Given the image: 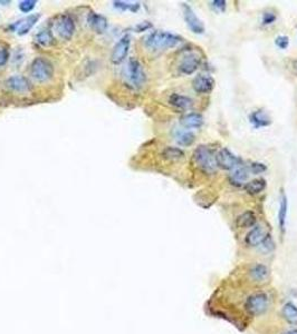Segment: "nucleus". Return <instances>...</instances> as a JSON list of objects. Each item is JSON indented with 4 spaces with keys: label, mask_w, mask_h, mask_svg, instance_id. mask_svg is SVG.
Segmentation results:
<instances>
[{
    "label": "nucleus",
    "mask_w": 297,
    "mask_h": 334,
    "mask_svg": "<svg viewBox=\"0 0 297 334\" xmlns=\"http://www.w3.org/2000/svg\"><path fill=\"white\" fill-rule=\"evenodd\" d=\"M181 41V37L176 34L164 30H155L146 37L144 44L146 48L151 50H166L178 46Z\"/></svg>",
    "instance_id": "1"
},
{
    "label": "nucleus",
    "mask_w": 297,
    "mask_h": 334,
    "mask_svg": "<svg viewBox=\"0 0 297 334\" xmlns=\"http://www.w3.org/2000/svg\"><path fill=\"white\" fill-rule=\"evenodd\" d=\"M193 162L201 172L205 174H214L217 169L215 154L209 147L200 145L193 152Z\"/></svg>",
    "instance_id": "2"
},
{
    "label": "nucleus",
    "mask_w": 297,
    "mask_h": 334,
    "mask_svg": "<svg viewBox=\"0 0 297 334\" xmlns=\"http://www.w3.org/2000/svg\"><path fill=\"white\" fill-rule=\"evenodd\" d=\"M124 75L127 82L135 88L142 87L146 81V75L144 70H143L142 63L135 58H130L129 61H127Z\"/></svg>",
    "instance_id": "3"
},
{
    "label": "nucleus",
    "mask_w": 297,
    "mask_h": 334,
    "mask_svg": "<svg viewBox=\"0 0 297 334\" xmlns=\"http://www.w3.org/2000/svg\"><path fill=\"white\" fill-rule=\"evenodd\" d=\"M30 74L37 82L44 83V82L49 81V79L53 77V74H54V68H53L51 61L45 59V58L38 57V58H36L33 62H31Z\"/></svg>",
    "instance_id": "4"
},
{
    "label": "nucleus",
    "mask_w": 297,
    "mask_h": 334,
    "mask_svg": "<svg viewBox=\"0 0 297 334\" xmlns=\"http://www.w3.org/2000/svg\"><path fill=\"white\" fill-rule=\"evenodd\" d=\"M268 296L263 292H257L252 294L246 301V311L253 316H258L264 314L268 309Z\"/></svg>",
    "instance_id": "5"
},
{
    "label": "nucleus",
    "mask_w": 297,
    "mask_h": 334,
    "mask_svg": "<svg viewBox=\"0 0 297 334\" xmlns=\"http://www.w3.org/2000/svg\"><path fill=\"white\" fill-rule=\"evenodd\" d=\"M216 157V164L217 167H220L225 171H232L238 165L241 164V160L238 156H236L227 147L221 148L215 155Z\"/></svg>",
    "instance_id": "6"
},
{
    "label": "nucleus",
    "mask_w": 297,
    "mask_h": 334,
    "mask_svg": "<svg viewBox=\"0 0 297 334\" xmlns=\"http://www.w3.org/2000/svg\"><path fill=\"white\" fill-rule=\"evenodd\" d=\"M182 10H183V18H184L185 24H187V26H188V28L192 31L193 34H197V35L205 34L206 28H205L203 20L198 17L197 14H195V12L192 9V7H191L190 5L183 3Z\"/></svg>",
    "instance_id": "7"
},
{
    "label": "nucleus",
    "mask_w": 297,
    "mask_h": 334,
    "mask_svg": "<svg viewBox=\"0 0 297 334\" xmlns=\"http://www.w3.org/2000/svg\"><path fill=\"white\" fill-rule=\"evenodd\" d=\"M130 45L131 40L129 36L122 37V38L116 42V45L112 50V55H111V61H112V63H114V65H120V63L125 60L127 54H129Z\"/></svg>",
    "instance_id": "8"
},
{
    "label": "nucleus",
    "mask_w": 297,
    "mask_h": 334,
    "mask_svg": "<svg viewBox=\"0 0 297 334\" xmlns=\"http://www.w3.org/2000/svg\"><path fill=\"white\" fill-rule=\"evenodd\" d=\"M56 31L63 39L70 40L72 38L75 31V23L70 15L61 16L56 24Z\"/></svg>",
    "instance_id": "9"
},
{
    "label": "nucleus",
    "mask_w": 297,
    "mask_h": 334,
    "mask_svg": "<svg viewBox=\"0 0 297 334\" xmlns=\"http://www.w3.org/2000/svg\"><path fill=\"white\" fill-rule=\"evenodd\" d=\"M200 62L201 58L198 54H195V52H189V54L182 58L181 62H180L179 72L183 74V75H192V74L198 71V68L200 67Z\"/></svg>",
    "instance_id": "10"
},
{
    "label": "nucleus",
    "mask_w": 297,
    "mask_h": 334,
    "mask_svg": "<svg viewBox=\"0 0 297 334\" xmlns=\"http://www.w3.org/2000/svg\"><path fill=\"white\" fill-rule=\"evenodd\" d=\"M251 176L249 167L240 164L236 168H233L229 175V182L233 186L240 187L248 183V178Z\"/></svg>",
    "instance_id": "11"
},
{
    "label": "nucleus",
    "mask_w": 297,
    "mask_h": 334,
    "mask_svg": "<svg viewBox=\"0 0 297 334\" xmlns=\"http://www.w3.org/2000/svg\"><path fill=\"white\" fill-rule=\"evenodd\" d=\"M192 87L198 94H209L215 88V79L210 75L200 74L192 81Z\"/></svg>",
    "instance_id": "12"
},
{
    "label": "nucleus",
    "mask_w": 297,
    "mask_h": 334,
    "mask_svg": "<svg viewBox=\"0 0 297 334\" xmlns=\"http://www.w3.org/2000/svg\"><path fill=\"white\" fill-rule=\"evenodd\" d=\"M267 235L268 233L263 225H255L254 227H252V230L248 232L245 241L248 246L257 247L261 245L262 242L267 237Z\"/></svg>",
    "instance_id": "13"
},
{
    "label": "nucleus",
    "mask_w": 297,
    "mask_h": 334,
    "mask_svg": "<svg viewBox=\"0 0 297 334\" xmlns=\"http://www.w3.org/2000/svg\"><path fill=\"white\" fill-rule=\"evenodd\" d=\"M6 85L9 89L16 93H28L31 89L28 79L21 75L10 76L6 81Z\"/></svg>",
    "instance_id": "14"
},
{
    "label": "nucleus",
    "mask_w": 297,
    "mask_h": 334,
    "mask_svg": "<svg viewBox=\"0 0 297 334\" xmlns=\"http://www.w3.org/2000/svg\"><path fill=\"white\" fill-rule=\"evenodd\" d=\"M248 119L249 123L253 125L255 129L264 128V127H268L272 124V119H270L269 116L262 109L252 111L248 116Z\"/></svg>",
    "instance_id": "15"
},
{
    "label": "nucleus",
    "mask_w": 297,
    "mask_h": 334,
    "mask_svg": "<svg viewBox=\"0 0 297 334\" xmlns=\"http://www.w3.org/2000/svg\"><path fill=\"white\" fill-rule=\"evenodd\" d=\"M180 125L185 129H198L204 125V117L199 113H188L180 118Z\"/></svg>",
    "instance_id": "16"
},
{
    "label": "nucleus",
    "mask_w": 297,
    "mask_h": 334,
    "mask_svg": "<svg viewBox=\"0 0 297 334\" xmlns=\"http://www.w3.org/2000/svg\"><path fill=\"white\" fill-rule=\"evenodd\" d=\"M288 215V198L286 194L283 192L279 198V209H278V225L280 232L285 233L286 231V223H287Z\"/></svg>",
    "instance_id": "17"
},
{
    "label": "nucleus",
    "mask_w": 297,
    "mask_h": 334,
    "mask_svg": "<svg viewBox=\"0 0 297 334\" xmlns=\"http://www.w3.org/2000/svg\"><path fill=\"white\" fill-rule=\"evenodd\" d=\"M87 21L95 33L103 34L105 33V30L108 29V20H106L104 16L100 14L91 13L88 15Z\"/></svg>",
    "instance_id": "18"
},
{
    "label": "nucleus",
    "mask_w": 297,
    "mask_h": 334,
    "mask_svg": "<svg viewBox=\"0 0 297 334\" xmlns=\"http://www.w3.org/2000/svg\"><path fill=\"white\" fill-rule=\"evenodd\" d=\"M169 104L173 106L174 108H178L181 110H188L191 106L193 105V100L190 97L185 96V95L174 93L169 97Z\"/></svg>",
    "instance_id": "19"
},
{
    "label": "nucleus",
    "mask_w": 297,
    "mask_h": 334,
    "mask_svg": "<svg viewBox=\"0 0 297 334\" xmlns=\"http://www.w3.org/2000/svg\"><path fill=\"white\" fill-rule=\"evenodd\" d=\"M249 277L255 282H264L268 280L270 272L266 265L264 264H255L254 266L249 270Z\"/></svg>",
    "instance_id": "20"
},
{
    "label": "nucleus",
    "mask_w": 297,
    "mask_h": 334,
    "mask_svg": "<svg viewBox=\"0 0 297 334\" xmlns=\"http://www.w3.org/2000/svg\"><path fill=\"white\" fill-rule=\"evenodd\" d=\"M257 217L253 211H246L236 219V225L239 229H248L256 225Z\"/></svg>",
    "instance_id": "21"
},
{
    "label": "nucleus",
    "mask_w": 297,
    "mask_h": 334,
    "mask_svg": "<svg viewBox=\"0 0 297 334\" xmlns=\"http://www.w3.org/2000/svg\"><path fill=\"white\" fill-rule=\"evenodd\" d=\"M38 18H39L38 15H30L27 18L18 21V24L15 25L16 27H17V29H16L17 34L20 36L27 34L28 31L34 27L35 24L37 23V20H38Z\"/></svg>",
    "instance_id": "22"
},
{
    "label": "nucleus",
    "mask_w": 297,
    "mask_h": 334,
    "mask_svg": "<svg viewBox=\"0 0 297 334\" xmlns=\"http://www.w3.org/2000/svg\"><path fill=\"white\" fill-rule=\"evenodd\" d=\"M245 190L249 195H258L264 192L267 187V182L264 178H256L253 181L248 182L245 186Z\"/></svg>",
    "instance_id": "23"
},
{
    "label": "nucleus",
    "mask_w": 297,
    "mask_h": 334,
    "mask_svg": "<svg viewBox=\"0 0 297 334\" xmlns=\"http://www.w3.org/2000/svg\"><path fill=\"white\" fill-rule=\"evenodd\" d=\"M162 157L167 161H179L184 157V152L179 147L167 146L162 151Z\"/></svg>",
    "instance_id": "24"
},
{
    "label": "nucleus",
    "mask_w": 297,
    "mask_h": 334,
    "mask_svg": "<svg viewBox=\"0 0 297 334\" xmlns=\"http://www.w3.org/2000/svg\"><path fill=\"white\" fill-rule=\"evenodd\" d=\"M282 315L290 324H297V306L294 303H286L282 310Z\"/></svg>",
    "instance_id": "25"
},
{
    "label": "nucleus",
    "mask_w": 297,
    "mask_h": 334,
    "mask_svg": "<svg viewBox=\"0 0 297 334\" xmlns=\"http://www.w3.org/2000/svg\"><path fill=\"white\" fill-rule=\"evenodd\" d=\"M176 141L180 146L188 147L192 145L195 142V135L190 130H182L179 131L176 135Z\"/></svg>",
    "instance_id": "26"
},
{
    "label": "nucleus",
    "mask_w": 297,
    "mask_h": 334,
    "mask_svg": "<svg viewBox=\"0 0 297 334\" xmlns=\"http://www.w3.org/2000/svg\"><path fill=\"white\" fill-rule=\"evenodd\" d=\"M36 40L39 45L44 47H49L54 44V37H53L49 30H41L36 36Z\"/></svg>",
    "instance_id": "27"
},
{
    "label": "nucleus",
    "mask_w": 297,
    "mask_h": 334,
    "mask_svg": "<svg viewBox=\"0 0 297 334\" xmlns=\"http://www.w3.org/2000/svg\"><path fill=\"white\" fill-rule=\"evenodd\" d=\"M113 5L115 8H118L122 12H126V10H130V12H137L140 9V4L139 3H127V2H113Z\"/></svg>",
    "instance_id": "28"
},
{
    "label": "nucleus",
    "mask_w": 297,
    "mask_h": 334,
    "mask_svg": "<svg viewBox=\"0 0 297 334\" xmlns=\"http://www.w3.org/2000/svg\"><path fill=\"white\" fill-rule=\"evenodd\" d=\"M248 167H249V171H251V174H253V175H258V174H262L267 171V166L265 165V164L259 163V162H254Z\"/></svg>",
    "instance_id": "29"
},
{
    "label": "nucleus",
    "mask_w": 297,
    "mask_h": 334,
    "mask_svg": "<svg viewBox=\"0 0 297 334\" xmlns=\"http://www.w3.org/2000/svg\"><path fill=\"white\" fill-rule=\"evenodd\" d=\"M36 2L35 0H24V2H21L19 4V9L20 12H23L25 14H27L29 12H31L36 6Z\"/></svg>",
    "instance_id": "30"
},
{
    "label": "nucleus",
    "mask_w": 297,
    "mask_h": 334,
    "mask_svg": "<svg viewBox=\"0 0 297 334\" xmlns=\"http://www.w3.org/2000/svg\"><path fill=\"white\" fill-rule=\"evenodd\" d=\"M259 247H261V251H263L265 253H268V252H270V251L273 250V248H274V243H273L272 237H270L269 234L262 242V244H261V245H259Z\"/></svg>",
    "instance_id": "31"
},
{
    "label": "nucleus",
    "mask_w": 297,
    "mask_h": 334,
    "mask_svg": "<svg viewBox=\"0 0 297 334\" xmlns=\"http://www.w3.org/2000/svg\"><path fill=\"white\" fill-rule=\"evenodd\" d=\"M276 19H277V16H276L274 13L272 12H266L263 14V17H262V25L264 26H268V25H272L273 23H275Z\"/></svg>",
    "instance_id": "32"
},
{
    "label": "nucleus",
    "mask_w": 297,
    "mask_h": 334,
    "mask_svg": "<svg viewBox=\"0 0 297 334\" xmlns=\"http://www.w3.org/2000/svg\"><path fill=\"white\" fill-rule=\"evenodd\" d=\"M275 45L278 47L279 49H286L289 46V38L287 36H278L275 39Z\"/></svg>",
    "instance_id": "33"
},
{
    "label": "nucleus",
    "mask_w": 297,
    "mask_h": 334,
    "mask_svg": "<svg viewBox=\"0 0 297 334\" xmlns=\"http://www.w3.org/2000/svg\"><path fill=\"white\" fill-rule=\"evenodd\" d=\"M211 7L215 8L216 10H220V12H225L227 7V3L225 0H214L210 3Z\"/></svg>",
    "instance_id": "34"
},
{
    "label": "nucleus",
    "mask_w": 297,
    "mask_h": 334,
    "mask_svg": "<svg viewBox=\"0 0 297 334\" xmlns=\"http://www.w3.org/2000/svg\"><path fill=\"white\" fill-rule=\"evenodd\" d=\"M9 58V52L6 48H0V68L6 65Z\"/></svg>",
    "instance_id": "35"
},
{
    "label": "nucleus",
    "mask_w": 297,
    "mask_h": 334,
    "mask_svg": "<svg viewBox=\"0 0 297 334\" xmlns=\"http://www.w3.org/2000/svg\"><path fill=\"white\" fill-rule=\"evenodd\" d=\"M151 27H152V25H151V24H148L147 21H145V23H142V24H140V25H137V26H136V30L140 33V31H145V30H147V29H150Z\"/></svg>",
    "instance_id": "36"
},
{
    "label": "nucleus",
    "mask_w": 297,
    "mask_h": 334,
    "mask_svg": "<svg viewBox=\"0 0 297 334\" xmlns=\"http://www.w3.org/2000/svg\"><path fill=\"white\" fill-rule=\"evenodd\" d=\"M283 334H297V330H290V331H287V332H285Z\"/></svg>",
    "instance_id": "37"
},
{
    "label": "nucleus",
    "mask_w": 297,
    "mask_h": 334,
    "mask_svg": "<svg viewBox=\"0 0 297 334\" xmlns=\"http://www.w3.org/2000/svg\"><path fill=\"white\" fill-rule=\"evenodd\" d=\"M0 4H6V5H8L9 2H0Z\"/></svg>",
    "instance_id": "38"
}]
</instances>
